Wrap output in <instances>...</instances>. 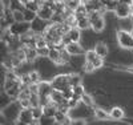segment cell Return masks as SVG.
Segmentation results:
<instances>
[{
	"mask_svg": "<svg viewBox=\"0 0 133 125\" xmlns=\"http://www.w3.org/2000/svg\"><path fill=\"white\" fill-rule=\"evenodd\" d=\"M88 17H89V21H91V28L95 32H101L104 29L105 23H104V19L98 11H91V12H88Z\"/></svg>",
	"mask_w": 133,
	"mask_h": 125,
	"instance_id": "cell-1",
	"label": "cell"
},
{
	"mask_svg": "<svg viewBox=\"0 0 133 125\" xmlns=\"http://www.w3.org/2000/svg\"><path fill=\"white\" fill-rule=\"evenodd\" d=\"M118 43L125 49H133V33L128 31H118L117 32Z\"/></svg>",
	"mask_w": 133,
	"mask_h": 125,
	"instance_id": "cell-2",
	"label": "cell"
},
{
	"mask_svg": "<svg viewBox=\"0 0 133 125\" xmlns=\"http://www.w3.org/2000/svg\"><path fill=\"white\" fill-rule=\"evenodd\" d=\"M51 84H52L53 89L64 90L65 88L71 87V75H60V76H56L52 80Z\"/></svg>",
	"mask_w": 133,
	"mask_h": 125,
	"instance_id": "cell-3",
	"label": "cell"
},
{
	"mask_svg": "<svg viewBox=\"0 0 133 125\" xmlns=\"http://www.w3.org/2000/svg\"><path fill=\"white\" fill-rule=\"evenodd\" d=\"M31 23H27V21H23V23H14L12 25L9 27V32L12 33V35L15 36H20L23 35V33H25L27 31L31 29Z\"/></svg>",
	"mask_w": 133,
	"mask_h": 125,
	"instance_id": "cell-4",
	"label": "cell"
},
{
	"mask_svg": "<svg viewBox=\"0 0 133 125\" xmlns=\"http://www.w3.org/2000/svg\"><path fill=\"white\" fill-rule=\"evenodd\" d=\"M19 121L24 122V124H39V122H40V120L33 119L31 108H24V109H21L20 115H19Z\"/></svg>",
	"mask_w": 133,
	"mask_h": 125,
	"instance_id": "cell-5",
	"label": "cell"
},
{
	"mask_svg": "<svg viewBox=\"0 0 133 125\" xmlns=\"http://www.w3.org/2000/svg\"><path fill=\"white\" fill-rule=\"evenodd\" d=\"M132 5H129V4H125V3H120L118 2V4H117V7H116V9H115V14L120 17V19H127V17H129L130 15H132V8H130Z\"/></svg>",
	"mask_w": 133,
	"mask_h": 125,
	"instance_id": "cell-6",
	"label": "cell"
},
{
	"mask_svg": "<svg viewBox=\"0 0 133 125\" xmlns=\"http://www.w3.org/2000/svg\"><path fill=\"white\" fill-rule=\"evenodd\" d=\"M47 20H44V19H41V17H36L35 20H33L32 23H31V29L32 31H35L36 33H44V31L47 29Z\"/></svg>",
	"mask_w": 133,
	"mask_h": 125,
	"instance_id": "cell-7",
	"label": "cell"
},
{
	"mask_svg": "<svg viewBox=\"0 0 133 125\" xmlns=\"http://www.w3.org/2000/svg\"><path fill=\"white\" fill-rule=\"evenodd\" d=\"M53 14H55V11L51 7H47V5H41L40 9L37 11V16L41 17V19H44V20H47V21L52 20Z\"/></svg>",
	"mask_w": 133,
	"mask_h": 125,
	"instance_id": "cell-8",
	"label": "cell"
},
{
	"mask_svg": "<svg viewBox=\"0 0 133 125\" xmlns=\"http://www.w3.org/2000/svg\"><path fill=\"white\" fill-rule=\"evenodd\" d=\"M66 51H68L72 56H75V55H83V53H85L84 52V49H83V47L79 44V41H72V43H69L68 45H66Z\"/></svg>",
	"mask_w": 133,
	"mask_h": 125,
	"instance_id": "cell-9",
	"label": "cell"
},
{
	"mask_svg": "<svg viewBox=\"0 0 133 125\" xmlns=\"http://www.w3.org/2000/svg\"><path fill=\"white\" fill-rule=\"evenodd\" d=\"M53 90L52 84L49 83H39V96H51Z\"/></svg>",
	"mask_w": 133,
	"mask_h": 125,
	"instance_id": "cell-10",
	"label": "cell"
},
{
	"mask_svg": "<svg viewBox=\"0 0 133 125\" xmlns=\"http://www.w3.org/2000/svg\"><path fill=\"white\" fill-rule=\"evenodd\" d=\"M51 100L53 101V103H56V104H61V103H64L66 98L64 97V95H63L61 90H59V89H53V90H52V93H51Z\"/></svg>",
	"mask_w": 133,
	"mask_h": 125,
	"instance_id": "cell-11",
	"label": "cell"
},
{
	"mask_svg": "<svg viewBox=\"0 0 133 125\" xmlns=\"http://www.w3.org/2000/svg\"><path fill=\"white\" fill-rule=\"evenodd\" d=\"M48 57L51 59V61H53L55 64H61V57H60V49L57 48H51L49 49V55Z\"/></svg>",
	"mask_w": 133,
	"mask_h": 125,
	"instance_id": "cell-12",
	"label": "cell"
},
{
	"mask_svg": "<svg viewBox=\"0 0 133 125\" xmlns=\"http://www.w3.org/2000/svg\"><path fill=\"white\" fill-rule=\"evenodd\" d=\"M110 117H112L113 120H121V119H124V110L121 109L120 107H115L110 109Z\"/></svg>",
	"mask_w": 133,
	"mask_h": 125,
	"instance_id": "cell-13",
	"label": "cell"
},
{
	"mask_svg": "<svg viewBox=\"0 0 133 125\" xmlns=\"http://www.w3.org/2000/svg\"><path fill=\"white\" fill-rule=\"evenodd\" d=\"M95 51H96V53L100 56V57H103V59L108 55V47H107L104 43H98V44H96Z\"/></svg>",
	"mask_w": 133,
	"mask_h": 125,
	"instance_id": "cell-14",
	"label": "cell"
},
{
	"mask_svg": "<svg viewBox=\"0 0 133 125\" xmlns=\"http://www.w3.org/2000/svg\"><path fill=\"white\" fill-rule=\"evenodd\" d=\"M85 16H88V9H87L85 4H80L79 7H77V9L75 11V17L79 20V19L85 17Z\"/></svg>",
	"mask_w": 133,
	"mask_h": 125,
	"instance_id": "cell-15",
	"label": "cell"
},
{
	"mask_svg": "<svg viewBox=\"0 0 133 125\" xmlns=\"http://www.w3.org/2000/svg\"><path fill=\"white\" fill-rule=\"evenodd\" d=\"M64 4H65V8H68V9H71V11H75L77 9V7H79L80 4H83L81 3V0H64Z\"/></svg>",
	"mask_w": 133,
	"mask_h": 125,
	"instance_id": "cell-16",
	"label": "cell"
},
{
	"mask_svg": "<svg viewBox=\"0 0 133 125\" xmlns=\"http://www.w3.org/2000/svg\"><path fill=\"white\" fill-rule=\"evenodd\" d=\"M36 17H37V12H35L32 9H28V8H24V20L27 23H32Z\"/></svg>",
	"mask_w": 133,
	"mask_h": 125,
	"instance_id": "cell-17",
	"label": "cell"
},
{
	"mask_svg": "<svg viewBox=\"0 0 133 125\" xmlns=\"http://www.w3.org/2000/svg\"><path fill=\"white\" fill-rule=\"evenodd\" d=\"M95 116L97 120H108L110 117L109 113H107V110L101 109V108H96L95 109Z\"/></svg>",
	"mask_w": 133,
	"mask_h": 125,
	"instance_id": "cell-18",
	"label": "cell"
},
{
	"mask_svg": "<svg viewBox=\"0 0 133 125\" xmlns=\"http://www.w3.org/2000/svg\"><path fill=\"white\" fill-rule=\"evenodd\" d=\"M31 110H32V116H33V119L41 120V117H44V109H43L41 105H39V107H33V108H31Z\"/></svg>",
	"mask_w": 133,
	"mask_h": 125,
	"instance_id": "cell-19",
	"label": "cell"
},
{
	"mask_svg": "<svg viewBox=\"0 0 133 125\" xmlns=\"http://www.w3.org/2000/svg\"><path fill=\"white\" fill-rule=\"evenodd\" d=\"M91 27V21H89V17L85 16V17H81L77 20V28H80V29H87V28H89Z\"/></svg>",
	"mask_w": 133,
	"mask_h": 125,
	"instance_id": "cell-20",
	"label": "cell"
},
{
	"mask_svg": "<svg viewBox=\"0 0 133 125\" xmlns=\"http://www.w3.org/2000/svg\"><path fill=\"white\" fill-rule=\"evenodd\" d=\"M68 36L71 37L72 41H79V39H80V28H77V27L71 28L69 32H68Z\"/></svg>",
	"mask_w": 133,
	"mask_h": 125,
	"instance_id": "cell-21",
	"label": "cell"
},
{
	"mask_svg": "<svg viewBox=\"0 0 133 125\" xmlns=\"http://www.w3.org/2000/svg\"><path fill=\"white\" fill-rule=\"evenodd\" d=\"M101 3L105 5L108 11H115L118 4V0H101Z\"/></svg>",
	"mask_w": 133,
	"mask_h": 125,
	"instance_id": "cell-22",
	"label": "cell"
},
{
	"mask_svg": "<svg viewBox=\"0 0 133 125\" xmlns=\"http://www.w3.org/2000/svg\"><path fill=\"white\" fill-rule=\"evenodd\" d=\"M81 103H83L85 107H88V108H92V107L95 105L93 98H92L89 95H87V93H84V95L81 96Z\"/></svg>",
	"mask_w": 133,
	"mask_h": 125,
	"instance_id": "cell-23",
	"label": "cell"
},
{
	"mask_svg": "<svg viewBox=\"0 0 133 125\" xmlns=\"http://www.w3.org/2000/svg\"><path fill=\"white\" fill-rule=\"evenodd\" d=\"M14 17H15V23H23L24 20V9H15L14 11Z\"/></svg>",
	"mask_w": 133,
	"mask_h": 125,
	"instance_id": "cell-24",
	"label": "cell"
},
{
	"mask_svg": "<svg viewBox=\"0 0 133 125\" xmlns=\"http://www.w3.org/2000/svg\"><path fill=\"white\" fill-rule=\"evenodd\" d=\"M71 53L66 51V48L61 49L60 51V57H61V64H66V63H69L71 61Z\"/></svg>",
	"mask_w": 133,
	"mask_h": 125,
	"instance_id": "cell-25",
	"label": "cell"
},
{
	"mask_svg": "<svg viewBox=\"0 0 133 125\" xmlns=\"http://www.w3.org/2000/svg\"><path fill=\"white\" fill-rule=\"evenodd\" d=\"M40 4L36 2V0H28V3L25 4V8L28 9H32V11H35V12H37V11L40 9Z\"/></svg>",
	"mask_w": 133,
	"mask_h": 125,
	"instance_id": "cell-26",
	"label": "cell"
},
{
	"mask_svg": "<svg viewBox=\"0 0 133 125\" xmlns=\"http://www.w3.org/2000/svg\"><path fill=\"white\" fill-rule=\"evenodd\" d=\"M66 113H63V112H60V110H57L56 112V115H55V121L56 122H59V124H64V121L66 120Z\"/></svg>",
	"mask_w": 133,
	"mask_h": 125,
	"instance_id": "cell-27",
	"label": "cell"
},
{
	"mask_svg": "<svg viewBox=\"0 0 133 125\" xmlns=\"http://www.w3.org/2000/svg\"><path fill=\"white\" fill-rule=\"evenodd\" d=\"M29 77H31V84H39L40 83V75L36 71L29 72Z\"/></svg>",
	"mask_w": 133,
	"mask_h": 125,
	"instance_id": "cell-28",
	"label": "cell"
},
{
	"mask_svg": "<svg viewBox=\"0 0 133 125\" xmlns=\"http://www.w3.org/2000/svg\"><path fill=\"white\" fill-rule=\"evenodd\" d=\"M29 101H31V107H39L40 105V96L39 95H31L29 97Z\"/></svg>",
	"mask_w": 133,
	"mask_h": 125,
	"instance_id": "cell-29",
	"label": "cell"
},
{
	"mask_svg": "<svg viewBox=\"0 0 133 125\" xmlns=\"http://www.w3.org/2000/svg\"><path fill=\"white\" fill-rule=\"evenodd\" d=\"M97 53H96V51L95 49H92V51H87L85 52V59H87V61H93L96 57H97Z\"/></svg>",
	"mask_w": 133,
	"mask_h": 125,
	"instance_id": "cell-30",
	"label": "cell"
},
{
	"mask_svg": "<svg viewBox=\"0 0 133 125\" xmlns=\"http://www.w3.org/2000/svg\"><path fill=\"white\" fill-rule=\"evenodd\" d=\"M79 84H81V77L76 73H72L71 75V85L75 87V85H79Z\"/></svg>",
	"mask_w": 133,
	"mask_h": 125,
	"instance_id": "cell-31",
	"label": "cell"
},
{
	"mask_svg": "<svg viewBox=\"0 0 133 125\" xmlns=\"http://www.w3.org/2000/svg\"><path fill=\"white\" fill-rule=\"evenodd\" d=\"M49 47H43V48H37V55L41 56V57H48L49 55Z\"/></svg>",
	"mask_w": 133,
	"mask_h": 125,
	"instance_id": "cell-32",
	"label": "cell"
},
{
	"mask_svg": "<svg viewBox=\"0 0 133 125\" xmlns=\"http://www.w3.org/2000/svg\"><path fill=\"white\" fill-rule=\"evenodd\" d=\"M84 71L87 72V73H91V72H93L96 68H95V65H93V63L92 61H85V64H84Z\"/></svg>",
	"mask_w": 133,
	"mask_h": 125,
	"instance_id": "cell-33",
	"label": "cell"
},
{
	"mask_svg": "<svg viewBox=\"0 0 133 125\" xmlns=\"http://www.w3.org/2000/svg\"><path fill=\"white\" fill-rule=\"evenodd\" d=\"M73 88V93H76V95H79V96H83L85 92H84V88H83V85L81 84H79V85H75V87H72Z\"/></svg>",
	"mask_w": 133,
	"mask_h": 125,
	"instance_id": "cell-34",
	"label": "cell"
},
{
	"mask_svg": "<svg viewBox=\"0 0 133 125\" xmlns=\"http://www.w3.org/2000/svg\"><path fill=\"white\" fill-rule=\"evenodd\" d=\"M92 63H93V65H95L96 69H98V68H101V67H103V57H100V56H97V57H96Z\"/></svg>",
	"mask_w": 133,
	"mask_h": 125,
	"instance_id": "cell-35",
	"label": "cell"
},
{
	"mask_svg": "<svg viewBox=\"0 0 133 125\" xmlns=\"http://www.w3.org/2000/svg\"><path fill=\"white\" fill-rule=\"evenodd\" d=\"M20 81H21V84H25V85H29L31 84V77H29V73H27V75H23L20 77Z\"/></svg>",
	"mask_w": 133,
	"mask_h": 125,
	"instance_id": "cell-36",
	"label": "cell"
},
{
	"mask_svg": "<svg viewBox=\"0 0 133 125\" xmlns=\"http://www.w3.org/2000/svg\"><path fill=\"white\" fill-rule=\"evenodd\" d=\"M29 89L32 95H39V84H29Z\"/></svg>",
	"mask_w": 133,
	"mask_h": 125,
	"instance_id": "cell-37",
	"label": "cell"
},
{
	"mask_svg": "<svg viewBox=\"0 0 133 125\" xmlns=\"http://www.w3.org/2000/svg\"><path fill=\"white\" fill-rule=\"evenodd\" d=\"M77 103H79V101L75 100V98H69V100H68V104H69V108H71V109L75 108V107H77Z\"/></svg>",
	"mask_w": 133,
	"mask_h": 125,
	"instance_id": "cell-38",
	"label": "cell"
},
{
	"mask_svg": "<svg viewBox=\"0 0 133 125\" xmlns=\"http://www.w3.org/2000/svg\"><path fill=\"white\" fill-rule=\"evenodd\" d=\"M2 3H3V8H11L12 0H2Z\"/></svg>",
	"mask_w": 133,
	"mask_h": 125,
	"instance_id": "cell-39",
	"label": "cell"
},
{
	"mask_svg": "<svg viewBox=\"0 0 133 125\" xmlns=\"http://www.w3.org/2000/svg\"><path fill=\"white\" fill-rule=\"evenodd\" d=\"M120 3H125V4H132V0H118Z\"/></svg>",
	"mask_w": 133,
	"mask_h": 125,
	"instance_id": "cell-40",
	"label": "cell"
},
{
	"mask_svg": "<svg viewBox=\"0 0 133 125\" xmlns=\"http://www.w3.org/2000/svg\"><path fill=\"white\" fill-rule=\"evenodd\" d=\"M19 2H20L21 4H24V7H25V4L28 3V0H19Z\"/></svg>",
	"mask_w": 133,
	"mask_h": 125,
	"instance_id": "cell-41",
	"label": "cell"
},
{
	"mask_svg": "<svg viewBox=\"0 0 133 125\" xmlns=\"http://www.w3.org/2000/svg\"><path fill=\"white\" fill-rule=\"evenodd\" d=\"M130 5H132V8H133V0H132V4H130Z\"/></svg>",
	"mask_w": 133,
	"mask_h": 125,
	"instance_id": "cell-42",
	"label": "cell"
},
{
	"mask_svg": "<svg viewBox=\"0 0 133 125\" xmlns=\"http://www.w3.org/2000/svg\"><path fill=\"white\" fill-rule=\"evenodd\" d=\"M51 2H56V0H51Z\"/></svg>",
	"mask_w": 133,
	"mask_h": 125,
	"instance_id": "cell-43",
	"label": "cell"
}]
</instances>
